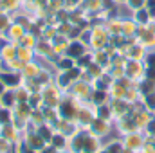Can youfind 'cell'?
<instances>
[{
	"instance_id": "6da1fadb",
	"label": "cell",
	"mask_w": 155,
	"mask_h": 153,
	"mask_svg": "<svg viewBox=\"0 0 155 153\" xmlns=\"http://www.w3.org/2000/svg\"><path fill=\"white\" fill-rule=\"evenodd\" d=\"M71 52H72V54H78V52H79V47H72Z\"/></svg>"
}]
</instances>
